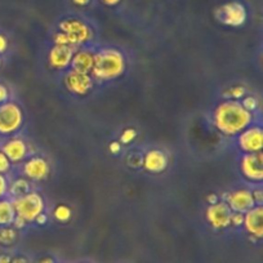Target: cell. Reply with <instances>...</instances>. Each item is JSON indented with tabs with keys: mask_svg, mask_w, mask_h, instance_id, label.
Masks as SVG:
<instances>
[{
	"mask_svg": "<svg viewBox=\"0 0 263 263\" xmlns=\"http://www.w3.org/2000/svg\"><path fill=\"white\" fill-rule=\"evenodd\" d=\"M213 121L222 135L234 137L252 125L253 112L244 108L239 101L229 100L217 106L213 114Z\"/></svg>",
	"mask_w": 263,
	"mask_h": 263,
	"instance_id": "1",
	"label": "cell"
},
{
	"mask_svg": "<svg viewBox=\"0 0 263 263\" xmlns=\"http://www.w3.org/2000/svg\"><path fill=\"white\" fill-rule=\"evenodd\" d=\"M126 69L125 57L115 48H103L95 53V66L90 72L93 80L108 82L120 78Z\"/></svg>",
	"mask_w": 263,
	"mask_h": 263,
	"instance_id": "2",
	"label": "cell"
},
{
	"mask_svg": "<svg viewBox=\"0 0 263 263\" xmlns=\"http://www.w3.org/2000/svg\"><path fill=\"white\" fill-rule=\"evenodd\" d=\"M12 203H13L16 216L24 219L26 223L35 221L39 214L44 213L45 203L39 192L29 191L27 194L14 197Z\"/></svg>",
	"mask_w": 263,
	"mask_h": 263,
	"instance_id": "3",
	"label": "cell"
},
{
	"mask_svg": "<svg viewBox=\"0 0 263 263\" xmlns=\"http://www.w3.org/2000/svg\"><path fill=\"white\" fill-rule=\"evenodd\" d=\"M24 111L18 103L8 101L0 105V136H13L24 124Z\"/></svg>",
	"mask_w": 263,
	"mask_h": 263,
	"instance_id": "4",
	"label": "cell"
},
{
	"mask_svg": "<svg viewBox=\"0 0 263 263\" xmlns=\"http://www.w3.org/2000/svg\"><path fill=\"white\" fill-rule=\"evenodd\" d=\"M58 31L65 32L70 37L75 48L90 42L93 37L89 25L78 17H67V18L61 20L58 24Z\"/></svg>",
	"mask_w": 263,
	"mask_h": 263,
	"instance_id": "5",
	"label": "cell"
},
{
	"mask_svg": "<svg viewBox=\"0 0 263 263\" xmlns=\"http://www.w3.org/2000/svg\"><path fill=\"white\" fill-rule=\"evenodd\" d=\"M214 16L221 24L226 25V26L239 27L247 22L248 11L244 3L234 0V2H229V3L219 6L214 12Z\"/></svg>",
	"mask_w": 263,
	"mask_h": 263,
	"instance_id": "6",
	"label": "cell"
},
{
	"mask_svg": "<svg viewBox=\"0 0 263 263\" xmlns=\"http://www.w3.org/2000/svg\"><path fill=\"white\" fill-rule=\"evenodd\" d=\"M237 146L244 154L259 153L263 148V135L260 126L250 125L237 135Z\"/></svg>",
	"mask_w": 263,
	"mask_h": 263,
	"instance_id": "7",
	"label": "cell"
},
{
	"mask_svg": "<svg viewBox=\"0 0 263 263\" xmlns=\"http://www.w3.org/2000/svg\"><path fill=\"white\" fill-rule=\"evenodd\" d=\"M241 174L250 182H260L263 178L262 151L254 154H244L240 160Z\"/></svg>",
	"mask_w": 263,
	"mask_h": 263,
	"instance_id": "8",
	"label": "cell"
},
{
	"mask_svg": "<svg viewBox=\"0 0 263 263\" xmlns=\"http://www.w3.org/2000/svg\"><path fill=\"white\" fill-rule=\"evenodd\" d=\"M231 209L226 204V201H217L211 204L206 209V219L209 223L217 230L226 229L231 222Z\"/></svg>",
	"mask_w": 263,
	"mask_h": 263,
	"instance_id": "9",
	"label": "cell"
},
{
	"mask_svg": "<svg viewBox=\"0 0 263 263\" xmlns=\"http://www.w3.org/2000/svg\"><path fill=\"white\" fill-rule=\"evenodd\" d=\"M95 80L89 74H82L70 70L65 78L66 88L77 96H85L92 90Z\"/></svg>",
	"mask_w": 263,
	"mask_h": 263,
	"instance_id": "10",
	"label": "cell"
},
{
	"mask_svg": "<svg viewBox=\"0 0 263 263\" xmlns=\"http://www.w3.org/2000/svg\"><path fill=\"white\" fill-rule=\"evenodd\" d=\"M226 204L231 209V212L242 214L255 205L252 191L248 189H239L230 192L226 197Z\"/></svg>",
	"mask_w": 263,
	"mask_h": 263,
	"instance_id": "11",
	"label": "cell"
},
{
	"mask_svg": "<svg viewBox=\"0 0 263 263\" xmlns=\"http://www.w3.org/2000/svg\"><path fill=\"white\" fill-rule=\"evenodd\" d=\"M77 48L69 47V45H55L49 50L48 54V62L52 69L66 70L71 65L72 55H74Z\"/></svg>",
	"mask_w": 263,
	"mask_h": 263,
	"instance_id": "12",
	"label": "cell"
},
{
	"mask_svg": "<svg viewBox=\"0 0 263 263\" xmlns=\"http://www.w3.org/2000/svg\"><path fill=\"white\" fill-rule=\"evenodd\" d=\"M49 164L40 156H34L24 164V174L26 178L32 181H42L49 176Z\"/></svg>",
	"mask_w": 263,
	"mask_h": 263,
	"instance_id": "13",
	"label": "cell"
},
{
	"mask_svg": "<svg viewBox=\"0 0 263 263\" xmlns=\"http://www.w3.org/2000/svg\"><path fill=\"white\" fill-rule=\"evenodd\" d=\"M262 218H263V209L262 205H254L252 209L244 213V224L245 230L248 234L252 236L260 237L263 236V226H262Z\"/></svg>",
	"mask_w": 263,
	"mask_h": 263,
	"instance_id": "14",
	"label": "cell"
},
{
	"mask_svg": "<svg viewBox=\"0 0 263 263\" xmlns=\"http://www.w3.org/2000/svg\"><path fill=\"white\" fill-rule=\"evenodd\" d=\"M0 150L6 154L12 164L21 163L27 156V145L21 138H11L7 142L3 143Z\"/></svg>",
	"mask_w": 263,
	"mask_h": 263,
	"instance_id": "15",
	"label": "cell"
},
{
	"mask_svg": "<svg viewBox=\"0 0 263 263\" xmlns=\"http://www.w3.org/2000/svg\"><path fill=\"white\" fill-rule=\"evenodd\" d=\"M93 66H95V52L89 49L75 50L74 55H72L71 65H70L72 71L90 75Z\"/></svg>",
	"mask_w": 263,
	"mask_h": 263,
	"instance_id": "16",
	"label": "cell"
},
{
	"mask_svg": "<svg viewBox=\"0 0 263 263\" xmlns=\"http://www.w3.org/2000/svg\"><path fill=\"white\" fill-rule=\"evenodd\" d=\"M168 165V158L161 150H150L143 158V166L150 173H161Z\"/></svg>",
	"mask_w": 263,
	"mask_h": 263,
	"instance_id": "17",
	"label": "cell"
},
{
	"mask_svg": "<svg viewBox=\"0 0 263 263\" xmlns=\"http://www.w3.org/2000/svg\"><path fill=\"white\" fill-rule=\"evenodd\" d=\"M14 218H16V212L12 200L9 199H0V227L12 226Z\"/></svg>",
	"mask_w": 263,
	"mask_h": 263,
	"instance_id": "18",
	"label": "cell"
},
{
	"mask_svg": "<svg viewBox=\"0 0 263 263\" xmlns=\"http://www.w3.org/2000/svg\"><path fill=\"white\" fill-rule=\"evenodd\" d=\"M30 191V186L29 182L26 179H16L13 183H9V189H8V194H11L12 196L17 197L21 196V195L27 194Z\"/></svg>",
	"mask_w": 263,
	"mask_h": 263,
	"instance_id": "19",
	"label": "cell"
},
{
	"mask_svg": "<svg viewBox=\"0 0 263 263\" xmlns=\"http://www.w3.org/2000/svg\"><path fill=\"white\" fill-rule=\"evenodd\" d=\"M16 240V231L11 226L0 227V242L2 244H12Z\"/></svg>",
	"mask_w": 263,
	"mask_h": 263,
	"instance_id": "20",
	"label": "cell"
},
{
	"mask_svg": "<svg viewBox=\"0 0 263 263\" xmlns=\"http://www.w3.org/2000/svg\"><path fill=\"white\" fill-rule=\"evenodd\" d=\"M54 217L57 221L60 222H67L72 216V212L69 206L66 205H58L57 208L54 209Z\"/></svg>",
	"mask_w": 263,
	"mask_h": 263,
	"instance_id": "21",
	"label": "cell"
},
{
	"mask_svg": "<svg viewBox=\"0 0 263 263\" xmlns=\"http://www.w3.org/2000/svg\"><path fill=\"white\" fill-rule=\"evenodd\" d=\"M245 93H247V90H245L244 87H241V85H236V87L230 88V89L224 93V97H227L229 100L239 101L241 100L242 97H245Z\"/></svg>",
	"mask_w": 263,
	"mask_h": 263,
	"instance_id": "22",
	"label": "cell"
},
{
	"mask_svg": "<svg viewBox=\"0 0 263 263\" xmlns=\"http://www.w3.org/2000/svg\"><path fill=\"white\" fill-rule=\"evenodd\" d=\"M241 105L244 106V108H247L248 111L253 112V111L257 110L258 101H257V98H254L253 96H248V97H242Z\"/></svg>",
	"mask_w": 263,
	"mask_h": 263,
	"instance_id": "23",
	"label": "cell"
},
{
	"mask_svg": "<svg viewBox=\"0 0 263 263\" xmlns=\"http://www.w3.org/2000/svg\"><path fill=\"white\" fill-rule=\"evenodd\" d=\"M53 42H54L55 45H69V47H74L71 43V40H70V37L67 36L65 32H61V31H58L57 34L54 35V37H53Z\"/></svg>",
	"mask_w": 263,
	"mask_h": 263,
	"instance_id": "24",
	"label": "cell"
},
{
	"mask_svg": "<svg viewBox=\"0 0 263 263\" xmlns=\"http://www.w3.org/2000/svg\"><path fill=\"white\" fill-rule=\"evenodd\" d=\"M12 163L9 161V159L7 158L6 154L0 150V174H7L11 171Z\"/></svg>",
	"mask_w": 263,
	"mask_h": 263,
	"instance_id": "25",
	"label": "cell"
},
{
	"mask_svg": "<svg viewBox=\"0 0 263 263\" xmlns=\"http://www.w3.org/2000/svg\"><path fill=\"white\" fill-rule=\"evenodd\" d=\"M136 136H137V133H136L135 129H125V130L123 132V135H121L120 140H121V143H130L132 141L135 140Z\"/></svg>",
	"mask_w": 263,
	"mask_h": 263,
	"instance_id": "26",
	"label": "cell"
},
{
	"mask_svg": "<svg viewBox=\"0 0 263 263\" xmlns=\"http://www.w3.org/2000/svg\"><path fill=\"white\" fill-rule=\"evenodd\" d=\"M9 189V182L7 179L6 174H0V199L6 197V195L8 194Z\"/></svg>",
	"mask_w": 263,
	"mask_h": 263,
	"instance_id": "27",
	"label": "cell"
},
{
	"mask_svg": "<svg viewBox=\"0 0 263 263\" xmlns=\"http://www.w3.org/2000/svg\"><path fill=\"white\" fill-rule=\"evenodd\" d=\"M242 222H244V214L236 213V212H232V213H231V222H230V224H234V226L239 227V226H241Z\"/></svg>",
	"mask_w": 263,
	"mask_h": 263,
	"instance_id": "28",
	"label": "cell"
},
{
	"mask_svg": "<svg viewBox=\"0 0 263 263\" xmlns=\"http://www.w3.org/2000/svg\"><path fill=\"white\" fill-rule=\"evenodd\" d=\"M8 101H9V89L7 88V85L0 83V105H2V103L8 102Z\"/></svg>",
	"mask_w": 263,
	"mask_h": 263,
	"instance_id": "29",
	"label": "cell"
},
{
	"mask_svg": "<svg viewBox=\"0 0 263 263\" xmlns=\"http://www.w3.org/2000/svg\"><path fill=\"white\" fill-rule=\"evenodd\" d=\"M253 199H254L255 205H262V190H253L252 191Z\"/></svg>",
	"mask_w": 263,
	"mask_h": 263,
	"instance_id": "30",
	"label": "cell"
},
{
	"mask_svg": "<svg viewBox=\"0 0 263 263\" xmlns=\"http://www.w3.org/2000/svg\"><path fill=\"white\" fill-rule=\"evenodd\" d=\"M8 49V39L6 35L0 34V54H3Z\"/></svg>",
	"mask_w": 263,
	"mask_h": 263,
	"instance_id": "31",
	"label": "cell"
},
{
	"mask_svg": "<svg viewBox=\"0 0 263 263\" xmlns=\"http://www.w3.org/2000/svg\"><path fill=\"white\" fill-rule=\"evenodd\" d=\"M110 151L112 154H118V153H120V148H121V146H120V143L119 142H112V143H110Z\"/></svg>",
	"mask_w": 263,
	"mask_h": 263,
	"instance_id": "32",
	"label": "cell"
},
{
	"mask_svg": "<svg viewBox=\"0 0 263 263\" xmlns=\"http://www.w3.org/2000/svg\"><path fill=\"white\" fill-rule=\"evenodd\" d=\"M35 222H36L37 224H45V222H47V216H45L44 213L39 214V216L35 218Z\"/></svg>",
	"mask_w": 263,
	"mask_h": 263,
	"instance_id": "33",
	"label": "cell"
},
{
	"mask_svg": "<svg viewBox=\"0 0 263 263\" xmlns=\"http://www.w3.org/2000/svg\"><path fill=\"white\" fill-rule=\"evenodd\" d=\"M71 2L75 4V6H79V7H85L90 3V0H71Z\"/></svg>",
	"mask_w": 263,
	"mask_h": 263,
	"instance_id": "34",
	"label": "cell"
},
{
	"mask_svg": "<svg viewBox=\"0 0 263 263\" xmlns=\"http://www.w3.org/2000/svg\"><path fill=\"white\" fill-rule=\"evenodd\" d=\"M103 4H106V6L108 7H114L116 6V4H119L121 2V0H101Z\"/></svg>",
	"mask_w": 263,
	"mask_h": 263,
	"instance_id": "35",
	"label": "cell"
},
{
	"mask_svg": "<svg viewBox=\"0 0 263 263\" xmlns=\"http://www.w3.org/2000/svg\"><path fill=\"white\" fill-rule=\"evenodd\" d=\"M208 201H209V204H214V203H217V201H218V197H217V195L212 194V195H209V196H208Z\"/></svg>",
	"mask_w": 263,
	"mask_h": 263,
	"instance_id": "36",
	"label": "cell"
},
{
	"mask_svg": "<svg viewBox=\"0 0 263 263\" xmlns=\"http://www.w3.org/2000/svg\"><path fill=\"white\" fill-rule=\"evenodd\" d=\"M39 263H54V262H53L52 258H44V259L40 260Z\"/></svg>",
	"mask_w": 263,
	"mask_h": 263,
	"instance_id": "37",
	"label": "cell"
},
{
	"mask_svg": "<svg viewBox=\"0 0 263 263\" xmlns=\"http://www.w3.org/2000/svg\"><path fill=\"white\" fill-rule=\"evenodd\" d=\"M0 66H2V55H0Z\"/></svg>",
	"mask_w": 263,
	"mask_h": 263,
	"instance_id": "38",
	"label": "cell"
}]
</instances>
